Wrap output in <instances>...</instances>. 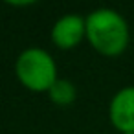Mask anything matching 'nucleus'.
I'll use <instances>...</instances> for the list:
<instances>
[{"label":"nucleus","instance_id":"7ed1b4c3","mask_svg":"<svg viewBox=\"0 0 134 134\" xmlns=\"http://www.w3.org/2000/svg\"><path fill=\"white\" fill-rule=\"evenodd\" d=\"M110 121L123 134L134 132V86H125L112 97Z\"/></svg>","mask_w":134,"mask_h":134},{"label":"nucleus","instance_id":"20e7f679","mask_svg":"<svg viewBox=\"0 0 134 134\" xmlns=\"http://www.w3.org/2000/svg\"><path fill=\"white\" fill-rule=\"evenodd\" d=\"M85 33H86V20L83 17L64 15L55 22L52 30V39L61 48H72L83 39Z\"/></svg>","mask_w":134,"mask_h":134},{"label":"nucleus","instance_id":"f03ea898","mask_svg":"<svg viewBox=\"0 0 134 134\" xmlns=\"http://www.w3.org/2000/svg\"><path fill=\"white\" fill-rule=\"evenodd\" d=\"M55 63L52 55L41 48H28L17 59V75L31 90H50L55 79Z\"/></svg>","mask_w":134,"mask_h":134},{"label":"nucleus","instance_id":"39448f33","mask_svg":"<svg viewBox=\"0 0 134 134\" xmlns=\"http://www.w3.org/2000/svg\"><path fill=\"white\" fill-rule=\"evenodd\" d=\"M48 94H50L52 101H55L57 105H70V103H74V99H75V88H74V85H72L70 81H66V79H57V81L50 86Z\"/></svg>","mask_w":134,"mask_h":134},{"label":"nucleus","instance_id":"f257e3e1","mask_svg":"<svg viewBox=\"0 0 134 134\" xmlns=\"http://www.w3.org/2000/svg\"><path fill=\"white\" fill-rule=\"evenodd\" d=\"M86 37L105 55H118L129 44V26L114 9H96L86 17Z\"/></svg>","mask_w":134,"mask_h":134},{"label":"nucleus","instance_id":"423d86ee","mask_svg":"<svg viewBox=\"0 0 134 134\" xmlns=\"http://www.w3.org/2000/svg\"><path fill=\"white\" fill-rule=\"evenodd\" d=\"M127 134H134V132H127Z\"/></svg>","mask_w":134,"mask_h":134}]
</instances>
